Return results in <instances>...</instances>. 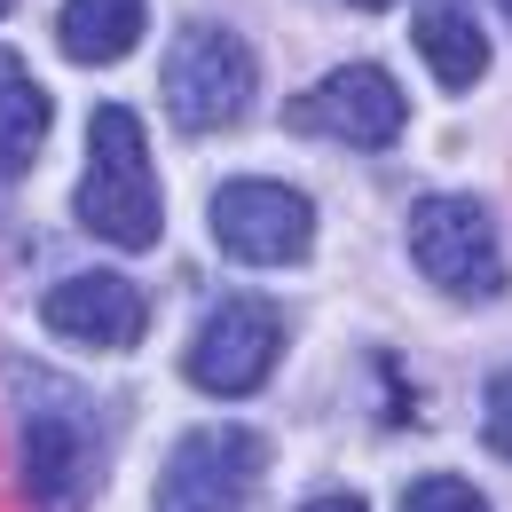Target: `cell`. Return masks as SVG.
Segmentation results:
<instances>
[{
    "label": "cell",
    "mask_w": 512,
    "mask_h": 512,
    "mask_svg": "<svg viewBox=\"0 0 512 512\" xmlns=\"http://www.w3.org/2000/svg\"><path fill=\"white\" fill-rule=\"evenodd\" d=\"M260 95L253 48L221 24H182L174 56H166V111L182 134H229Z\"/></svg>",
    "instance_id": "cell-2"
},
{
    "label": "cell",
    "mask_w": 512,
    "mask_h": 512,
    "mask_svg": "<svg viewBox=\"0 0 512 512\" xmlns=\"http://www.w3.org/2000/svg\"><path fill=\"white\" fill-rule=\"evenodd\" d=\"M276 355H284V316L268 300H221L190 347V379L221 402H237L276 371Z\"/></svg>",
    "instance_id": "cell-7"
},
{
    "label": "cell",
    "mask_w": 512,
    "mask_h": 512,
    "mask_svg": "<svg viewBox=\"0 0 512 512\" xmlns=\"http://www.w3.org/2000/svg\"><path fill=\"white\" fill-rule=\"evenodd\" d=\"M40 142H48V95L0 48V174H24L40 158Z\"/></svg>",
    "instance_id": "cell-12"
},
{
    "label": "cell",
    "mask_w": 512,
    "mask_h": 512,
    "mask_svg": "<svg viewBox=\"0 0 512 512\" xmlns=\"http://www.w3.org/2000/svg\"><path fill=\"white\" fill-rule=\"evenodd\" d=\"M268 473V442L245 426H197L158 473V512H237Z\"/></svg>",
    "instance_id": "cell-5"
},
{
    "label": "cell",
    "mask_w": 512,
    "mask_h": 512,
    "mask_svg": "<svg viewBox=\"0 0 512 512\" xmlns=\"http://www.w3.org/2000/svg\"><path fill=\"white\" fill-rule=\"evenodd\" d=\"M0 8H8V0H0Z\"/></svg>",
    "instance_id": "cell-18"
},
{
    "label": "cell",
    "mask_w": 512,
    "mask_h": 512,
    "mask_svg": "<svg viewBox=\"0 0 512 512\" xmlns=\"http://www.w3.org/2000/svg\"><path fill=\"white\" fill-rule=\"evenodd\" d=\"M355 8H386V0H355Z\"/></svg>",
    "instance_id": "cell-16"
},
{
    "label": "cell",
    "mask_w": 512,
    "mask_h": 512,
    "mask_svg": "<svg viewBox=\"0 0 512 512\" xmlns=\"http://www.w3.org/2000/svg\"><path fill=\"white\" fill-rule=\"evenodd\" d=\"M505 16H512V0H505Z\"/></svg>",
    "instance_id": "cell-17"
},
{
    "label": "cell",
    "mask_w": 512,
    "mask_h": 512,
    "mask_svg": "<svg viewBox=\"0 0 512 512\" xmlns=\"http://www.w3.org/2000/svg\"><path fill=\"white\" fill-rule=\"evenodd\" d=\"M158 174H150V142L127 103H95L87 119V174H79V229H95L103 245H158Z\"/></svg>",
    "instance_id": "cell-1"
},
{
    "label": "cell",
    "mask_w": 512,
    "mask_h": 512,
    "mask_svg": "<svg viewBox=\"0 0 512 512\" xmlns=\"http://www.w3.org/2000/svg\"><path fill=\"white\" fill-rule=\"evenodd\" d=\"M402 512H489V505H481L473 481H457V473H426V481H410Z\"/></svg>",
    "instance_id": "cell-13"
},
{
    "label": "cell",
    "mask_w": 512,
    "mask_h": 512,
    "mask_svg": "<svg viewBox=\"0 0 512 512\" xmlns=\"http://www.w3.org/2000/svg\"><path fill=\"white\" fill-rule=\"evenodd\" d=\"M481 426H489V449L512 457V371L489 379V394H481Z\"/></svg>",
    "instance_id": "cell-14"
},
{
    "label": "cell",
    "mask_w": 512,
    "mask_h": 512,
    "mask_svg": "<svg viewBox=\"0 0 512 512\" xmlns=\"http://www.w3.org/2000/svg\"><path fill=\"white\" fill-rule=\"evenodd\" d=\"M284 127L292 134H331V142H347V150H394V134L410 127V103H402V87H394L379 64H339L331 79H316V87L292 95Z\"/></svg>",
    "instance_id": "cell-4"
},
{
    "label": "cell",
    "mask_w": 512,
    "mask_h": 512,
    "mask_svg": "<svg viewBox=\"0 0 512 512\" xmlns=\"http://www.w3.org/2000/svg\"><path fill=\"white\" fill-rule=\"evenodd\" d=\"M213 237L245 268H284L316 245V205L292 182H221L213 197Z\"/></svg>",
    "instance_id": "cell-6"
},
{
    "label": "cell",
    "mask_w": 512,
    "mask_h": 512,
    "mask_svg": "<svg viewBox=\"0 0 512 512\" xmlns=\"http://www.w3.org/2000/svg\"><path fill=\"white\" fill-rule=\"evenodd\" d=\"M418 56L426 71L442 79L449 95H465V87H481V71H489V32L473 24V8L465 0H418Z\"/></svg>",
    "instance_id": "cell-10"
},
{
    "label": "cell",
    "mask_w": 512,
    "mask_h": 512,
    "mask_svg": "<svg viewBox=\"0 0 512 512\" xmlns=\"http://www.w3.org/2000/svg\"><path fill=\"white\" fill-rule=\"evenodd\" d=\"M410 260L418 276L449 292V300H497L505 292V253H497V229L473 197H426L410 213Z\"/></svg>",
    "instance_id": "cell-3"
},
{
    "label": "cell",
    "mask_w": 512,
    "mask_h": 512,
    "mask_svg": "<svg viewBox=\"0 0 512 512\" xmlns=\"http://www.w3.org/2000/svg\"><path fill=\"white\" fill-rule=\"evenodd\" d=\"M142 323H150V308L127 276H71L48 292V331H64L79 347H134Z\"/></svg>",
    "instance_id": "cell-9"
},
{
    "label": "cell",
    "mask_w": 512,
    "mask_h": 512,
    "mask_svg": "<svg viewBox=\"0 0 512 512\" xmlns=\"http://www.w3.org/2000/svg\"><path fill=\"white\" fill-rule=\"evenodd\" d=\"M103 473V434L79 402H40L24 418V481L48 512H79Z\"/></svg>",
    "instance_id": "cell-8"
},
{
    "label": "cell",
    "mask_w": 512,
    "mask_h": 512,
    "mask_svg": "<svg viewBox=\"0 0 512 512\" xmlns=\"http://www.w3.org/2000/svg\"><path fill=\"white\" fill-rule=\"evenodd\" d=\"M142 40V0H64L56 16V48L71 64H111Z\"/></svg>",
    "instance_id": "cell-11"
},
{
    "label": "cell",
    "mask_w": 512,
    "mask_h": 512,
    "mask_svg": "<svg viewBox=\"0 0 512 512\" xmlns=\"http://www.w3.org/2000/svg\"><path fill=\"white\" fill-rule=\"evenodd\" d=\"M300 512H363V497H347V489H331V497H308Z\"/></svg>",
    "instance_id": "cell-15"
}]
</instances>
